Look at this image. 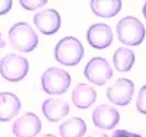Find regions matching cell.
Wrapping results in <instances>:
<instances>
[{
    "mask_svg": "<svg viewBox=\"0 0 146 137\" xmlns=\"http://www.w3.org/2000/svg\"><path fill=\"white\" fill-rule=\"evenodd\" d=\"M134 93V83L130 79L120 78L107 89V97L115 105H127Z\"/></svg>",
    "mask_w": 146,
    "mask_h": 137,
    "instance_id": "obj_7",
    "label": "cell"
},
{
    "mask_svg": "<svg viewBox=\"0 0 146 137\" xmlns=\"http://www.w3.org/2000/svg\"><path fill=\"white\" fill-rule=\"evenodd\" d=\"M112 137H142L139 134H135V133H131V132H127L125 130H114Z\"/></svg>",
    "mask_w": 146,
    "mask_h": 137,
    "instance_id": "obj_20",
    "label": "cell"
},
{
    "mask_svg": "<svg viewBox=\"0 0 146 137\" xmlns=\"http://www.w3.org/2000/svg\"><path fill=\"white\" fill-rule=\"evenodd\" d=\"M29 71V62L23 56L17 54H8L0 60L1 76L11 82L22 80Z\"/></svg>",
    "mask_w": 146,
    "mask_h": 137,
    "instance_id": "obj_5",
    "label": "cell"
},
{
    "mask_svg": "<svg viewBox=\"0 0 146 137\" xmlns=\"http://www.w3.org/2000/svg\"><path fill=\"white\" fill-rule=\"evenodd\" d=\"M97 91L89 85L79 83L72 93L73 103L78 109H88L96 102Z\"/></svg>",
    "mask_w": 146,
    "mask_h": 137,
    "instance_id": "obj_14",
    "label": "cell"
},
{
    "mask_svg": "<svg viewBox=\"0 0 146 137\" xmlns=\"http://www.w3.org/2000/svg\"><path fill=\"white\" fill-rule=\"evenodd\" d=\"M21 102L15 93L0 92V122H8L18 115Z\"/></svg>",
    "mask_w": 146,
    "mask_h": 137,
    "instance_id": "obj_12",
    "label": "cell"
},
{
    "mask_svg": "<svg viewBox=\"0 0 146 137\" xmlns=\"http://www.w3.org/2000/svg\"><path fill=\"white\" fill-rule=\"evenodd\" d=\"M20 3L24 9L32 11L45 6L47 1L46 0H20Z\"/></svg>",
    "mask_w": 146,
    "mask_h": 137,
    "instance_id": "obj_19",
    "label": "cell"
},
{
    "mask_svg": "<svg viewBox=\"0 0 146 137\" xmlns=\"http://www.w3.org/2000/svg\"><path fill=\"white\" fill-rule=\"evenodd\" d=\"M85 77L97 86H102L112 77L113 71L108 60L102 57H94L85 67Z\"/></svg>",
    "mask_w": 146,
    "mask_h": 137,
    "instance_id": "obj_6",
    "label": "cell"
},
{
    "mask_svg": "<svg viewBox=\"0 0 146 137\" xmlns=\"http://www.w3.org/2000/svg\"><path fill=\"white\" fill-rule=\"evenodd\" d=\"M135 62V55L133 51L126 47H120L113 54V64L117 70L126 72L131 69Z\"/></svg>",
    "mask_w": 146,
    "mask_h": 137,
    "instance_id": "obj_17",
    "label": "cell"
},
{
    "mask_svg": "<svg viewBox=\"0 0 146 137\" xmlns=\"http://www.w3.org/2000/svg\"><path fill=\"white\" fill-rule=\"evenodd\" d=\"M41 130V120L32 112L24 113L12 125V132L17 137H35Z\"/></svg>",
    "mask_w": 146,
    "mask_h": 137,
    "instance_id": "obj_8",
    "label": "cell"
},
{
    "mask_svg": "<svg viewBox=\"0 0 146 137\" xmlns=\"http://www.w3.org/2000/svg\"><path fill=\"white\" fill-rule=\"evenodd\" d=\"M143 15L145 17V19H146V2H145V5H144V7H143Z\"/></svg>",
    "mask_w": 146,
    "mask_h": 137,
    "instance_id": "obj_24",
    "label": "cell"
},
{
    "mask_svg": "<svg viewBox=\"0 0 146 137\" xmlns=\"http://www.w3.org/2000/svg\"><path fill=\"white\" fill-rule=\"evenodd\" d=\"M136 108L139 112L146 114V85L139 89L137 100H136Z\"/></svg>",
    "mask_w": 146,
    "mask_h": 137,
    "instance_id": "obj_18",
    "label": "cell"
},
{
    "mask_svg": "<svg viewBox=\"0 0 146 137\" xmlns=\"http://www.w3.org/2000/svg\"><path fill=\"white\" fill-rule=\"evenodd\" d=\"M70 75L58 67H52L46 69L41 78L42 89L44 92L48 94L65 93L70 86Z\"/></svg>",
    "mask_w": 146,
    "mask_h": 137,
    "instance_id": "obj_4",
    "label": "cell"
},
{
    "mask_svg": "<svg viewBox=\"0 0 146 137\" xmlns=\"http://www.w3.org/2000/svg\"><path fill=\"white\" fill-rule=\"evenodd\" d=\"M119 41L129 46H137L145 37V28L135 17H125L117 24Z\"/></svg>",
    "mask_w": 146,
    "mask_h": 137,
    "instance_id": "obj_3",
    "label": "cell"
},
{
    "mask_svg": "<svg viewBox=\"0 0 146 137\" xmlns=\"http://www.w3.org/2000/svg\"><path fill=\"white\" fill-rule=\"evenodd\" d=\"M41 137H56V136H55V135H52V134H46V135L41 136Z\"/></svg>",
    "mask_w": 146,
    "mask_h": 137,
    "instance_id": "obj_25",
    "label": "cell"
},
{
    "mask_svg": "<svg viewBox=\"0 0 146 137\" xmlns=\"http://www.w3.org/2000/svg\"><path fill=\"white\" fill-rule=\"evenodd\" d=\"M5 46H6V42L3 41L2 35H1V32H0V50H1V48H3Z\"/></svg>",
    "mask_w": 146,
    "mask_h": 137,
    "instance_id": "obj_23",
    "label": "cell"
},
{
    "mask_svg": "<svg viewBox=\"0 0 146 137\" xmlns=\"http://www.w3.org/2000/svg\"><path fill=\"white\" fill-rule=\"evenodd\" d=\"M90 6L94 13L102 18H111L119 13L122 7L120 0H92Z\"/></svg>",
    "mask_w": 146,
    "mask_h": 137,
    "instance_id": "obj_15",
    "label": "cell"
},
{
    "mask_svg": "<svg viewBox=\"0 0 146 137\" xmlns=\"http://www.w3.org/2000/svg\"><path fill=\"white\" fill-rule=\"evenodd\" d=\"M84 46L80 41L74 36L62 38L55 46V59L65 66H75L79 64L84 57Z\"/></svg>",
    "mask_w": 146,
    "mask_h": 137,
    "instance_id": "obj_2",
    "label": "cell"
},
{
    "mask_svg": "<svg viewBox=\"0 0 146 137\" xmlns=\"http://www.w3.org/2000/svg\"><path fill=\"white\" fill-rule=\"evenodd\" d=\"M87 124L80 117H70L59 126L62 137H82L86 134Z\"/></svg>",
    "mask_w": 146,
    "mask_h": 137,
    "instance_id": "obj_16",
    "label": "cell"
},
{
    "mask_svg": "<svg viewBox=\"0 0 146 137\" xmlns=\"http://www.w3.org/2000/svg\"><path fill=\"white\" fill-rule=\"evenodd\" d=\"M88 137H108L106 134H103V133H100V132H94L90 136Z\"/></svg>",
    "mask_w": 146,
    "mask_h": 137,
    "instance_id": "obj_22",
    "label": "cell"
},
{
    "mask_svg": "<svg viewBox=\"0 0 146 137\" xmlns=\"http://www.w3.org/2000/svg\"><path fill=\"white\" fill-rule=\"evenodd\" d=\"M9 41L15 50L29 53L37 46L38 37L29 23L18 22L9 30Z\"/></svg>",
    "mask_w": 146,
    "mask_h": 137,
    "instance_id": "obj_1",
    "label": "cell"
},
{
    "mask_svg": "<svg viewBox=\"0 0 146 137\" xmlns=\"http://www.w3.org/2000/svg\"><path fill=\"white\" fill-rule=\"evenodd\" d=\"M87 41L94 48L103 50L109 47L113 41V33L108 24L96 23L87 32Z\"/></svg>",
    "mask_w": 146,
    "mask_h": 137,
    "instance_id": "obj_10",
    "label": "cell"
},
{
    "mask_svg": "<svg viewBox=\"0 0 146 137\" xmlns=\"http://www.w3.org/2000/svg\"><path fill=\"white\" fill-rule=\"evenodd\" d=\"M34 24L41 33L45 35H52L56 33L60 28V15L54 9H45L38 11L33 18Z\"/></svg>",
    "mask_w": 146,
    "mask_h": 137,
    "instance_id": "obj_9",
    "label": "cell"
},
{
    "mask_svg": "<svg viewBox=\"0 0 146 137\" xmlns=\"http://www.w3.org/2000/svg\"><path fill=\"white\" fill-rule=\"evenodd\" d=\"M44 116L51 121V122H57L58 120L65 117L69 113V105L63 100L51 98L46 99L42 105Z\"/></svg>",
    "mask_w": 146,
    "mask_h": 137,
    "instance_id": "obj_13",
    "label": "cell"
},
{
    "mask_svg": "<svg viewBox=\"0 0 146 137\" xmlns=\"http://www.w3.org/2000/svg\"><path fill=\"white\" fill-rule=\"evenodd\" d=\"M120 121V114L109 104H101L92 113V122L97 127L102 130H111L117 126Z\"/></svg>",
    "mask_w": 146,
    "mask_h": 137,
    "instance_id": "obj_11",
    "label": "cell"
},
{
    "mask_svg": "<svg viewBox=\"0 0 146 137\" xmlns=\"http://www.w3.org/2000/svg\"><path fill=\"white\" fill-rule=\"evenodd\" d=\"M11 7H12L11 0H0V15L8 13Z\"/></svg>",
    "mask_w": 146,
    "mask_h": 137,
    "instance_id": "obj_21",
    "label": "cell"
}]
</instances>
